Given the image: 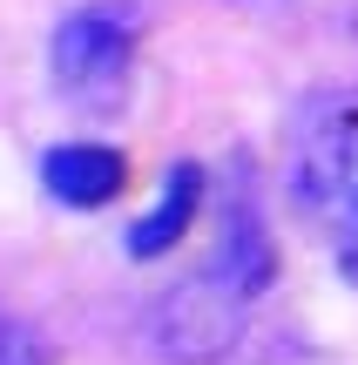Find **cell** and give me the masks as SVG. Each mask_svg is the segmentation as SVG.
<instances>
[{"mask_svg":"<svg viewBox=\"0 0 358 365\" xmlns=\"http://www.w3.org/2000/svg\"><path fill=\"white\" fill-rule=\"evenodd\" d=\"M142 48V7L135 0H88L54 27V88L75 108H115L129 95V68Z\"/></svg>","mask_w":358,"mask_h":365,"instance_id":"6da1fadb","label":"cell"},{"mask_svg":"<svg viewBox=\"0 0 358 365\" xmlns=\"http://www.w3.org/2000/svg\"><path fill=\"white\" fill-rule=\"evenodd\" d=\"M291 196L311 217H358V102L325 95L291 135Z\"/></svg>","mask_w":358,"mask_h":365,"instance_id":"7a4b0ae2","label":"cell"},{"mask_svg":"<svg viewBox=\"0 0 358 365\" xmlns=\"http://www.w3.org/2000/svg\"><path fill=\"white\" fill-rule=\"evenodd\" d=\"M210 277L223 298L251 304L270 291V277H278V244H270V223H264V203H257V182L251 176H230L223 190V217H216V250H210Z\"/></svg>","mask_w":358,"mask_h":365,"instance_id":"3957f363","label":"cell"},{"mask_svg":"<svg viewBox=\"0 0 358 365\" xmlns=\"http://www.w3.org/2000/svg\"><path fill=\"white\" fill-rule=\"evenodd\" d=\"M237 298H223V291L203 277V284H176L169 298H162L156 312V339L169 359H216L230 339H237Z\"/></svg>","mask_w":358,"mask_h":365,"instance_id":"277c9868","label":"cell"},{"mask_svg":"<svg viewBox=\"0 0 358 365\" xmlns=\"http://www.w3.org/2000/svg\"><path fill=\"white\" fill-rule=\"evenodd\" d=\"M41 182H48V196L68 203V210H102V203L122 196L129 163H122L108 143H61V149L41 156Z\"/></svg>","mask_w":358,"mask_h":365,"instance_id":"5b68a950","label":"cell"},{"mask_svg":"<svg viewBox=\"0 0 358 365\" xmlns=\"http://www.w3.org/2000/svg\"><path fill=\"white\" fill-rule=\"evenodd\" d=\"M196 203H203V170L196 163H176L169 182H162V196H156V210L135 217L129 257H162V250H176L189 237V223H196Z\"/></svg>","mask_w":358,"mask_h":365,"instance_id":"8992f818","label":"cell"},{"mask_svg":"<svg viewBox=\"0 0 358 365\" xmlns=\"http://www.w3.org/2000/svg\"><path fill=\"white\" fill-rule=\"evenodd\" d=\"M0 365H54V339L27 318L0 312Z\"/></svg>","mask_w":358,"mask_h":365,"instance_id":"52a82bcc","label":"cell"}]
</instances>
